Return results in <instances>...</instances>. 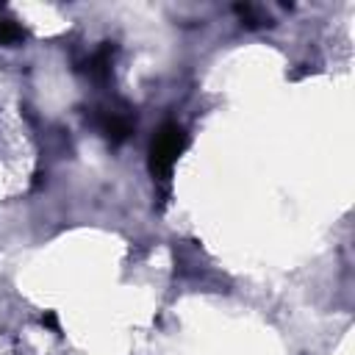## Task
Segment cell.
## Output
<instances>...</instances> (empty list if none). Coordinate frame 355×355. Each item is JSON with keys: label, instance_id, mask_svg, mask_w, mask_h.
<instances>
[{"label": "cell", "instance_id": "cell-1", "mask_svg": "<svg viewBox=\"0 0 355 355\" xmlns=\"http://www.w3.org/2000/svg\"><path fill=\"white\" fill-rule=\"evenodd\" d=\"M189 147V133L183 125L178 122H164L153 141H150V155H147V166H150V175L155 180H169L172 175V166L178 164V158L183 155V150Z\"/></svg>", "mask_w": 355, "mask_h": 355}, {"label": "cell", "instance_id": "cell-2", "mask_svg": "<svg viewBox=\"0 0 355 355\" xmlns=\"http://www.w3.org/2000/svg\"><path fill=\"white\" fill-rule=\"evenodd\" d=\"M94 125L100 128V133H103L108 141L119 144V141H125V139L133 133L136 119H133V114H130L128 108H100V111L94 114Z\"/></svg>", "mask_w": 355, "mask_h": 355}, {"label": "cell", "instance_id": "cell-3", "mask_svg": "<svg viewBox=\"0 0 355 355\" xmlns=\"http://www.w3.org/2000/svg\"><path fill=\"white\" fill-rule=\"evenodd\" d=\"M111 61H114V44L111 42H103L89 58H86V72L92 75V78H97V80H103V78H108V72H111Z\"/></svg>", "mask_w": 355, "mask_h": 355}, {"label": "cell", "instance_id": "cell-4", "mask_svg": "<svg viewBox=\"0 0 355 355\" xmlns=\"http://www.w3.org/2000/svg\"><path fill=\"white\" fill-rule=\"evenodd\" d=\"M236 14L250 25V28H263V25H272V17L266 11H261L258 6H236Z\"/></svg>", "mask_w": 355, "mask_h": 355}, {"label": "cell", "instance_id": "cell-5", "mask_svg": "<svg viewBox=\"0 0 355 355\" xmlns=\"http://www.w3.org/2000/svg\"><path fill=\"white\" fill-rule=\"evenodd\" d=\"M22 39H25V31H22L17 22L0 17V44H17V42H22Z\"/></svg>", "mask_w": 355, "mask_h": 355}]
</instances>
